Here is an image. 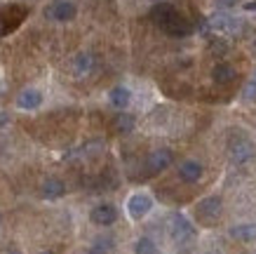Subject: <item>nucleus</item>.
Returning a JSON list of instances; mask_svg holds the SVG:
<instances>
[{"instance_id":"nucleus-17","label":"nucleus","mask_w":256,"mask_h":254,"mask_svg":"<svg viewBox=\"0 0 256 254\" xmlns=\"http://www.w3.org/2000/svg\"><path fill=\"white\" fill-rule=\"evenodd\" d=\"M108 99L110 104L116 108H124V106H130V99H132V94H130V90L127 87H113L108 94Z\"/></svg>"},{"instance_id":"nucleus-19","label":"nucleus","mask_w":256,"mask_h":254,"mask_svg":"<svg viewBox=\"0 0 256 254\" xmlns=\"http://www.w3.org/2000/svg\"><path fill=\"white\" fill-rule=\"evenodd\" d=\"M110 249H113V240H110L108 235H101V238H96L92 242V247H90V254H108Z\"/></svg>"},{"instance_id":"nucleus-15","label":"nucleus","mask_w":256,"mask_h":254,"mask_svg":"<svg viewBox=\"0 0 256 254\" xmlns=\"http://www.w3.org/2000/svg\"><path fill=\"white\" fill-rule=\"evenodd\" d=\"M94 69V57L90 52H80L76 59H73V73L76 76H90Z\"/></svg>"},{"instance_id":"nucleus-20","label":"nucleus","mask_w":256,"mask_h":254,"mask_svg":"<svg viewBox=\"0 0 256 254\" xmlns=\"http://www.w3.org/2000/svg\"><path fill=\"white\" fill-rule=\"evenodd\" d=\"M134 254H158V247L150 238H141L136 245H134Z\"/></svg>"},{"instance_id":"nucleus-11","label":"nucleus","mask_w":256,"mask_h":254,"mask_svg":"<svg viewBox=\"0 0 256 254\" xmlns=\"http://www.w3.org/2000/svg\"><path fill=\"white\" fill-rule=\"evenodd\" d=\"M235 69L230 66V64H216L214 69H212V80L216 85H230L235 80Z\"/></svg>"},{"instance_id":"nucleus-9","label":"nucleus","mask_w":256,"mask_h":254,"mask_svg":"<svg viewBox=\"0 0 256 254\" xmlns=\"http://www.w3.org/2000/svg\"><path fill=\"white\" fill-rule=\"evenodd\" d=\"M90 219H92L96 226H110V223H116L118 219V209L108 202H104V205H96V207L90 212Z\"/></svg>"},{"instance_id":"nucleus-6","label":"nucleus","mask_w":256,"mask_h":254,"mask_svg":"<svg viewBox=\"0 0 256 254\" xmlns=\"http://www.w3.org/2000/svg\"><path fill=\"white\" fill-rule=\"evenodd\" d=\"M172 165V151L158 148L146 158V174H160Z\"/></svg>"},{"instance_id":"nucleus-2","label":"nucleus","mask_w":256,"mask_h":254,"mask_svg":"<svg viewBox=\"0 0 256 254\" xmlns=\"http://www.w3.org/2000/svg\"><path fill=\"white\" fill-rule=\"evenodd\" d=\"M160 29H162V31L167 33V36H172V38H188V36H190V33L195 31L193 22H190L188 17L181 15L178 10L170 17V19H167V22L162 24V26H160Z\"/></svg>"},{"instance_id":"nucleus-8","label":"nucleus","mask_w":256,"mask_h":254,"mask_svg":"<svg viewBox=\"0 0 256 254\" xmlns=\"http://www.w3.org/2000/svg\"><path fill=\"white\" fill-rule=\"evenodd\" d=\"M210 26L214 29V31H221V33H230V36H235V33H240L242 29H244V24L238 22V19H233V17H226V15H216L210 19Z\"/></svg>"},{"instance_id":"nucleus-13","label":"nucleus","mask_w":256,"mask_h":254,"mask_svg":"<svg viewBox=\"0 0 256 254\" xmlns=\"http://www.w3.org/2000/svg\"><path fill=\"white\" fill-rule=\"evenodd\" d=\"M178 177L184 181H198L202 177V165L198 160H184L178 165Z\"/></svg>"},{"instance_id":"nucleus-12","label":"nucleus","mask_w":256,"mask_h":254,"mask_svg":"<svg viewBox=\"0 0 256 254\" xmlns=\"http://www.w3.org/2000/svg\"><path fill=\"white\" fill-rule=\"evenodd\" d=\"M42 104V94L38 90H24L19 97H16V106L24 108V111H33Z\"/></svg>"},{"instance_id":"nucleus-3","label":"nucleus","mask_w":256,"mask_h":254,"mask_svg":"<svg viewBox=\"0 0 256 254\" xmlns=\"http://www.w3.org/2000/svg\"><path fill=\"white\" fill-rule=\"evenodd\" d=\"M218 214H221V198H216V195L204 198V200H200L195 205V216H198L204 226H212V223L218 219Z\"/></svg>"},{"instance_id":"nucleus-16","label":"nucleus","mask_w":256,"mask_h":254,"mask_svg":"<svg viewBox=\"0 0 256 254\" xmlns=\"http://www.w3.org/2000/svg\"><path fill=\"white\" fill-rule=\"evenodd\" d=\"M230 235H233L235 240L252 242V240H256V223H242V226H233V228H230Z\"/></svg>"},{"instance_id":"nucleus-4","label":"nucleus","mask_w":256,"mask_h":254,"mask_svg":"<svg viewBox=\"0 0 256 254\" xmlns=\"http://www.w3.org/2000/svg\"><path fill=\"white\" fill-rule=\"evenodd\" d=\"M76 15H78V10L68 0H52L45 8V17L52 22H70V19H76Z\"/></svg>"},{"instance_id":"nucleus-23","label":"nucleus","mask_w":256,"mask_h":254,"mask_svg":"<svg viewBox=\"0 0 256 254\" xmlns=\"http://www.w3.org/2000/svg\"><path fill=\"white\" fill-rule=\"evenodd\" d=\"M218 8H233V5H238V0H216Z\"/></svg>"},{"instance_id":"nucleus-1","label":"nucleus","mask_w":256,"mask_h":254,"mask_svg":"<svg viewBox=\"0 0 256 254\" xmlns=\"http://www.w3.org/2000/svg\"><path fill=\"white\" fill-rule=\"evenodd\" d=\"M26 15H28V10L24 5H16V3L14 5H5L0 10V38L12 33L14 29H19V24L26 19Z\"/></svg>"},{"instance_id":"nucleus-18","label":"nucleus","mask_w":256,"mask_h":254,"mask_svg":"<svg viewBox=\"0 0 256 254\" xmlns=\"http://www.w3.org/2000/svg\"><path fill=\"white\" fill-rule=\"evenodd\" d=\"M113 125H116V130L120 132V134H130V132L134 130L136 120H134V116H130V113H120V116H116Z\"/></svg>"},{"instance_id":"nucleus-21","label":"nucleus","mask_w":256,"mask_h":254,"mask_svg":"<svg viewBox=\"0 0 256 254\" xmlns=\"http://www.w3.org/2000/svg\"><path fill=\"white\" fill-rule=\"evenodd\" d=\"M212 52L214 54H226L228 52V45H226L224 40H212Z\"/></svg>"},{"instance_id":"nucleus-10","label":"nucleus","mask_w":256,"mask_h":254,"mask_svg":"<svg viewBox=\"0 0 256 254\" xmlns=\"http://www.w3.org/2000/svg\"><path fill=\"white\" fill-rule=\"evenodd\" d=\"M170 231H172V238H176V240H188L190 235L195 233V228L190 226V221H188L186 216H172V221H170Z\"/></svg>"},{"instance_id":"nucleus-24","label":"nucleus","mask_w":256,"mask_h":254,"mask_svg":"<svg viewBox=\"0 0 256 254\" xmlns=\"http://www.w3.org/2000/svg\"><path fill=\"white\" fill-rule=\"evenodd\" d=\"M244 10H249V12H252V10H256V0H252V3H247V5H244Z\"/></svg>"},{"instance_id":"nucleus-22","label":"nucleus","mask_w":256,"mask_h":254,"mask_svg":"<svg viewBox=\"0 0 256 254\" xmlns=\"http://www.w3.org/2000/svg\"><path fill=\"white\" fill-rule=\"evenodd\" d=\"M252 97H256V83H249L244 90V99H252Z\"/></svg>"},{"instance_id":"nucleus-27","label":"nucleus","mask_w":256,"mask_h":254,"mask_svg":"<svg viewBox=\"0 0 256 254\" xmlns=\"http://www.w3.org/2000/svg\"><path fill=\"white\" fill-rule=\"evenodd\" d=\"M153 3H158V0H153Z\"/></svg>"},{"instance_id":"nucleus-25","label":"nucleus","mask_w":256,"mask_h":254,"mask_svg":"<svg viewBox=\"0 0 256 254\" xmlns=\"http://www.w3.org/2000/svg\"><path fill=\"white\" fill-rule=\"evenodd\" d=\"M40 254H52V252H40Z\"/></svg>"},{"instance_id":"nucleus-7","label":"nucleus","mask_w":256,"mask_h":254,"mask_svg":"<svg viewBox=\"0 0 256 254\" xmlns=\"http://www.w3.org/2000/svg\"><path fill=\"white\" fill-rule=\"evenodd\" d=\"M150 207H153V200H150V195H146V193H134L132 198H130V202H127V212H130L132 219L146 216L150 212Z\"/></svg>"},{"instance_id":"nucleus-14","label":"nucleus","mask_w":256,"mask_h":254,"mask_svg":"<svg viewBox=\"0 0 256 254\" xmlns=\"http://www.w3.org/2000/svg\"><path fill=\"white\" fill-rule=\"evenodd\" d=\"M40 193L45 195L47 200H54V198H62L66 193V186H64L62 179H45L42 186H40Z\"/></svg>"},{"instance_id":"nucleus-26","label":"nucleus","mask_w":256,"mask_h":254,"mask_svg":"<svg viewBox=\"0 0 256 254\" xmlns=\"http://www.w3.org/2000/svg\"><path fill=\"white\" fill-rule=\"evenodd\" d=\"M8 254H19V252H8Z\"/></svg>"},{"instance_id":"nucleus-5","label":"nucleus","mask_w":256,"mask_h":254,"mask_svg":"<svg viewBox=\"0 0 256 254\" xmlns=\"http://www.w3.org/2000/svg\"><path fill=\"white\" fill-rule=\"evenodd\" d=\"M228 155H230V160L235 165H244V162L254 158V146H252V141L247 137H238L228 144Z\"/></svg>"}]
</instances>
